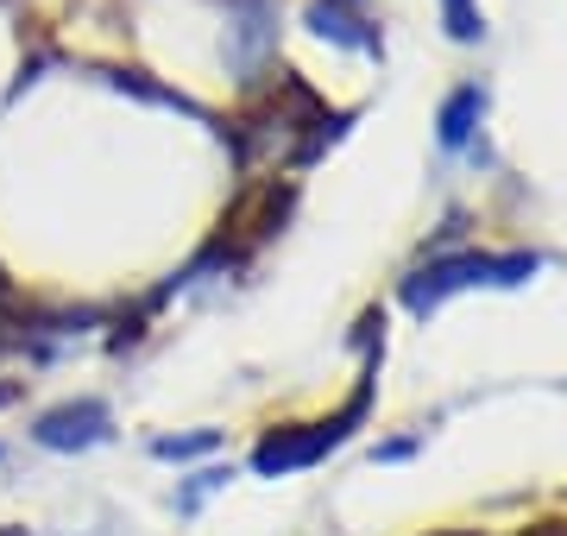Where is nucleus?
<instances>
[{
  "instance_id": "obj_6",
  "label": "nucleus",
  "mask_w": 567,
  "mask_h": 536,
  "mask_svg": "<svg viewBox=\"0 0 567 536\" xmlns=\"http://www.w3.org/2000/svg\"><path fill=\"white\" fill-rule=\"evenodd\" d=\"M442 13H447V32L461 44L480 39V7H473V0H442Z\"/></svg>"
},
{
  "instance_id": "obj_3",
  "label": "nucleus",
  "mask_w": 567,
  "mask_h": 536,
  "mask_svg": "<svg viewBox=\"0 0 567 536\" xmlns=\"http://www.w3.org/2000/svg\"><path fill=\"white\" fill-rule=\"evenodd\" d=\"M107 430H114V416H107L102 398H76V404L44 411L39 423H32V442L70 454V449H95V442H107Z\"/></svg>"
},
{
  "instance_id": "obj_2",
  "label": "nucleus",
  "mask_w": 567,
  "mask_h": 536,
  "mask_svg": "<svg viewBox=\"0 0 567 536\" xmlns=\"http://www.w3.org/2000/svg\"><path fill=\"white\" fill-rule=\"evenodd\" d=\"M360 411H365V392L353 398L347 416H334V423H316V430H271L259 449H252V474H290V467H309L316 454H328L334 442H341L347 423H353Z\"/></svg>"
},
{
  "instance_id": "obj_1",
  "label": "nucleus",
  "mask_w": 567,
  "mask_h": 536,
  "mask_svg": "<svg viewBox=\"0 0 567 536\" xmlns=\"http://www.w3.org/2000/svg\"><path fill=\"white\" fill-rule=\"evenodd\" d=\"M536 271V259H524V252H511V259H442V266H423L416 278L404 285V303L410 310H429V303H442L447 290L473 285V278H492V285H517V278H529Z\"/></svg>"
},
{
  "instance_id": "obj_4",
  "label": "nucleus",
  "mask_w": 567,
  "mask_h": 536,
  "mask_svg": "<svg viewBox=\"0 0 567 536\" xmlns=\"http://www.w3.org/2000/svg\"><path fill=\"white\" fill-rule=\"evenodd\" d=\"M480 114H486V95H480V83H466L461 95L442 107V145H466V133L480 126Z\"/></svg>"
},
{
  "instance_id": "obj_5",
  "label": "nucleus",
  "mask_w": 567,
  "mask_h": 536,
  "mask_svg": "<svg viewBox=\"0 0 567 536\" xmlns=\"http://www.w3.org/2000/svg\"><path fill=\"white\" fill-rule=\"evenodd\" d=\"M215 442H221L215 430H203V435H158L152 454H158V461H196V454H208Z\"/></svg>"
}]
</instances>
